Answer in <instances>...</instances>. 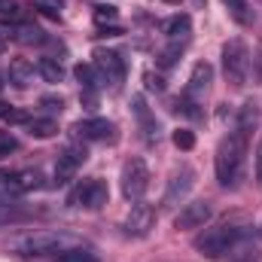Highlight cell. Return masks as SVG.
Here are the masks:
<instances>
[{"instance_id":"1","label":"cell","mask_w":262,"mask_h":262,"mask_svg":"<svg viewBox=\"0 0 262 262\" xmlns=\"http://www.w3.org/2000/svg\"><path fill=\"white\" fill-rule=\"evenodd\" d=\"M247 232H250V223H247L244 216H226V220H220L216 226H210V229H204V232L198 235L195 250L201 256H207V259H220V256H226Z\"/></svg>"},{"instance_id":"2","label":"cell","mask_w":262,"mask_h":262,"mask_svg":"<svg viewBox=\"0 0 262 262\" xmlns=\"http://www.w3.org/2000/svg\"><path fill=\"white\" fill-rule=\"evenodd\" d=\"M244 156H247V137L232 131L229 137L220 140L216 146V180L223 186H238L244 174Z\"/></svg>"},{"instance_id":"3","label":"cell","mask_w":262,"mask_h":262,"mask_svg":"<svg viewBox=\"0 0 262 262\" xmlns=\"http://www.w3.org/2000/svg\"><path fill=\"white\" fill-rule=\"evenodd\" d=\"M223 73H226V82L232 89H244L247 85V76H250V49L241 37L229 40L223 46Z\"/></svg>"},{"instance_id":"4","label":"cell","mask_w":262,"mask_h":262,"mask_svg":"<svg viewBox=\"0 0 262 262\" xmlns=\"http://www.w3.org/2000/svg\"><path fill=\"white\" fill-rule=\"evenodd\" d=\"M107 198H110L107 183H104L101 177H89V180H79V183L70 189L67 204H70V207H89V210H98V207L107 204Z\"/></svg>"},{"instance_id":"5","label":"cell","mask_w":262,"mask_h":262,"mask_svg":"<svg viewBox=\"0 0 262 262\" xmlns=\"http://www.w3.org/2000/svg\"><path fill=\"white\" fill-rule=\"evenodd\" d=\"M119 186H122V195L128 201H140L143 192L149 189V168L143 159H128L122 165V174H119Z\"/></svg>"},{"instance_id":"6","label":"cell","mask_w":262,"mask_h":262,"mask_svg":"<svg viewBox=\"0 0 262 262\" xmlns=\"http://www.w3.org/2000/svg\"><path fill=\"white\" fill-rule=\"evenodd\" d=\"M85 159H89V149L76 140V143H70L64 152L58 156V162H55V186H64L70 183L73 177H76V171L85 165Z\"/></svg>"},{"instance_id":"7","label":"cell","mask_w":262,"mask_h":262,"mask_svg":"<svg viewBox=\"0 0 262 262\" xmlns=\"http://www.w3.org/2000/svg\"><path fill=\"white\" fill-rule=\"evenodd\" d=\"M192 186H195V171H192V168L174 171V177L168 180V189H165V195H162V207H177L183 198L192 192Z\"/></svg>"},{"instance_id":"8","label":"cell","mask_w":262,"mask_h":262,"mask_svg":"<svg viewBox=\"0 0 262 262\" xmlns=\"http://www.w3.org/2000/svg\"><path fill=\"white\" fill-rule=\"evenodd\" d=\"M210 201H189L183 204V210L174 216V229L177 232H189V229H204V223L210 220Z\"/></svg>"},{"instance_id":"9","label":"cell","mask_w":262,"mask_h":262,"mask_svg":"<svg viewBox=\"0 0 262 262\" xmlns=\"http://www.w3.org/2000/svg\"><path fill=\"white\" fill-rule=\"evenodd\" d=\"M152 226H156V207L137 201V204L131 207V213L125 216V232L134 235V238H146V235L152 232Z\"/></svg>"},{"instance_id":"10","label":"cell","mask_w":262,"mask_h":262,"mask_svg":"<svg viewBox=\"0 0 262 262\" xmlns=\"http://www.w3.org/2000/svg\"><path fill=\"white\" fill-rule=\"evenodd\" d=\"M95 67L101 70V76H104L110 85H119L122 76H125V61H122L119 52H113V49H95Z\"/></svg>"},{"instance_id":"11","label":"cell","mask_w":262,"mask_h":262,"mask_svg":"<svg viewBox=\"0 0 262 262\" xmlns=\"http://www.w3.org/2000/svg\"><path fill=\"white\" fill-rule=\"evenodd\" d=\"M73 137L76 140H107V137H113V122L110 119H82V122H76L73 125Z\"/></svg>"},{"instance_id":"12","label":"cell","mask_w":262,"mask_h":262,"mask_svg":"<svg viewBox=\"0 0 262 262\" xmlns=\"http://www.w3.org/2000/svg\"><path fill=\"white\" fill-rule=\"evenodd\" d=\"M61 247V235H31L25 241H18V253L34 256V253H49Z\"/></svg>"},{"instance_id":"13","label":"cell","mask_w":262,"mask_h":262,"mask_svg":"<svg viewBox=\"0 0 262 262\" xmlns=\"http://www.w3.org/2000/svg\"><path fill=\"white\" fill-rule=\"evenodd\" d=\"M210 82H213V67L207 64V61H198L192 67V73H189V85H186V95L189 98H195V95H204L207 89H210Z\"/></svg>"},{"instance_id":"14","label":"cell","mask_w":262,"mask_h":262,"mask_svg":"<svg viewBox=\"0 0 262 262\" xmlns=\"http://www.w3.org/2000/svg\"><path fill=\"white\" fill-rule=\"evenodd\" d=\"M256 122H259L256 104H253V101H244V104H241V110H238V125H235V131H238L241 137H247V140H250V131H256Z\"/></svg>"},{"instance_id":"15","label":"cell","mask_w":262,"mask_h":262,"mask_svg":"<svg viewBox=\"0 0 262 262\" xmlns=\"http://www.w3.org/2000/svg\"><path fill=\"white\" fill-rule=\"evenodd\" d=\"M189 28H192V18H189L186 12H177V15H171V18H165V21H162V31H165L171 40L186 37V34H189Z\"/></svg>"},{"instance_id":"16","label":"cell","mask_w":262,"mask_h":262,"mask_svg":"<svg viewBox=\"0 0 262 262\" xmlns=\"http://www.w3.org/2000/svg\"><path fill=\"white\" fill-rule=\"evenodd\" d=\"M9 79L15 82V85H31L34 82V64L28 61V58H15L12 64H9Z\"/></svg>"},{"instance_id":"17","label":"cell","mask_w":262,"mask_h":262,"mask_svg":"<svg viewBox=\"0 0 262 262\" xmlns=\"http://www.w3.org/2000/svg\"><path fill=\"white\" fill-rule=\"evenodd\" d=\"M37 73L46 82H61L64 79V67H61V61H55V58H40L37 61Z\"/></svg>"},{"instance_id":"18","label":"cell","mask_w":262,"mask_h":262,"mask_svg":"<svg viewBox=\"0 0 262 262\" xmlns=\"http://www.w3.org/2000/svg\"><path fill=\"white\" fill-rule=\"evenodd\" d=\"M131 107H134V113H137V119H140V125L146 128V137L152 140V134L159 137V125H152V116H149V110H146V101L137 95L134 101H131Z\"/></svg>"},{"instance_id":"19","label":"cell","mask_w":262,"mask_h":262,"mask_svg":"<svg viewBox=\"0 0 262 262\" xmlns=\"http://www.w3.org/2000/svg\"><path fill=\"white\" fill-rule=\"evenodd\" d=\"M28 131H31V137L46 140V137L58 134V122H55V119H31V122H28Z\"/></svg>"},{"instance_id":"20","label":"cell","mask_w":262,"mask_h":262,"mask_svg":"<svg viewBox=\"0 0 262 262\" xmlns=\"http://www.w3.org/2000/svg\"><path fill=\"white\" fill-rule=\"evenodd\" d=\"M180 55H183V46H180V43L174 40L171 46H165V49L159 52V67H162V70H168V67H174L177 61H180Z\"/></svg>"},{"instance_id":"21","label":"cell","mask_w":262,"mask_h":262,"mask_svg":"<svg viewBox=\"0 0 262 262\" xmlns=\"http://www.w3.org/2000/svg\"><path fill=\"white\" fill-rule=\"evenodd\" d=\"M73 76L82 82V89H98V70H95V64H76L73 67Z\"/></svg>"},{"instance_id":"22","label":"cell","mask_w":262,"mask_h":262,"mask_svg":"<svg viewBox=\"0 0 262 262\" xmlns=\"http://www.w3.org/2000/svg\"><path fill=\"white\" fill-rule=\"evenodd\" d=\"M58 262H98V256L92 253V250H85V247H73V250H64Z\"/></svg>"},{"instance_id":"23","label":"cell","mask_w":262,"mask_h":262,"mask_svg":"<svg viewBox=\"0 0 262 262\" xmlns=\"http://www.w3.org/2000/svg\"><path fill=\"white\" fill-rule=\"evenodd\" d=\"M31 3H34V9L46 12L49 18H61V9H64V3H61V0H31Z\"/></svg>"},{"instance_id":"24","label":"cell","mask_w":262,"mask_h":262,"mask_svg":"<svg viewBox=\"0 0 262 262\" xmlns=\"http://www.w3.org/2000/svg\"><path fill=\"white\" fill-rule=\"evenodd\" d=\"M226 6H229V12L235 15V21H241V25H250V12H247V3L244 0H223Z\"/></svg>"},{"instance_id":"25","label":"cell","mask_w":262,"mask_h":262,"mask_svg":"<svg viewBox=\"0 0 262 262\" xmlns=\"http://www.w3.org/2000/svg\"><path fill=\"white\" fill-rule=\"evenodd\" d=\"M171 140H174L177 149H192V146H195V134H192L189 128H177L174 134H171Z\"/></svg>"},{"instance_id":"26","label":"cell","mask_w":262,"mask_h":262,"mask_svg":"<svg viewBox=\"0 0 262 262\" xmlns=\"http://www.w3.org/2000/svg\"><path fill=\"white\" fill-rule=\"evenodd\" d=\"M116 18H119V9L116 6H110V3L107 6H95V21L98 25H113Z\"/></svg>"},{"instance_id":"27","label":"cell","mask_w":262,"mask_h":262,"mask_svg":"<svg viewBox=\"0 0 262 262\" xmlns=\"http://www.w3.org/2000/svg\"><path fill=\"white\" fill-rule=\"evenodd\" d=\"M15 40H21V43H40V40H43V31L34 28V25H21V28L15 31Z\"/></svg>"},{"instance_id":"28","label":"cell","mask_w":262,"mask_h":262,"mask_svg":"<svg viewBox=\"0 0 262 262\" xmlns=\"http://www.w3.org/2000/svg\"><path fill=\"white\" fill-rule=\"evenodd\" d=\"M143 85H146V92H165V76L146 70V73H143Z\"/></svg>"},{"instance_id":"29","label":"cell","mask_w":262,"mask_h":262,"mask_svg":"<svg viewBox=\"0 0 262 262\" xmlns=\"http://www.w3.org/2000/svg\"><path fill=\"white\" fill-rule=\"evenodd\" d=\"M12 149H18V140L9 131H0V156H9Z\"/></svg>"},{"instance_id":"30","label":"cell","mask_w":262,"mask_h":262,"mask_svg":"<svg viewBox=\"0 0 262 262\" xmlns=\"http://www.w3.org/2000/svg\"><path fill=\"white\" fill-rule=\"evenodd\" d=\"M9 125H28L31 122V116H28V110H9L6 116H3Z\"/></svg>"},{"instance_id":"31","label":"cell","mask_w":262,"mask_h":262,"mask_svg":"<svg viewBox=\"0 0 262 262\" xmlns=\"http://www.w3.org/2000/svg\"><path fill=\"white\" fill-rule=\"evenodd\" d=\"M40 107H46L49 113H55V110L61 113V107H64V101H61V95H58V98H55V95H46V98H40Z\"/></svg>"},{"instance_id":"32","label":"cell","mask_w":262,"mask_h":262,"mask_svg":"<svg viewBox=\"0 0 262 262\" xmlns=\"http://www.w3.org/2000/svg\"><path fill=\"white\" fill-rule=\"evenodd\" d=\"M0 15H6V18H18L21 9H18V3H12V0H0Z\"/></svg>"},{"instance_id":"33","label":"cell","mask_w":262,"mask_h":262,"mask_svg":"<svg viewBox=\"0 0 262 262\" xmlns=\"http://www.w3.org/2000/svg\"><path fill=\"white\" fill-rule=\"evenodd\" d=\"M3 49H6V40H3V37H0V52H3Z\"/></svg>"},{"instance_id":"34","label":"cell","mask_w":262,"mask_h":262,"mask_svg":"<svg viewBox=\"0 0 262 262\" xmlns=\"http://www.w3.org/2000/svg\"><path fill=\"white\" fill-rule=\"evenodd\" d=\"M192 3H195V6H204V3H207V0H192Z\"/></svg>"},{"instance_id":"35","label":"cell","mask_w":262,"mask_h":262,"mask_svg":"<svg viewBox=\"0 0 262 262\" xmlns=\"http://www.w3.org/2000/svg\"><path fill=\"white\" fill-rule=\"evenodd\" d=\"M259 180H262V156H259Z\"/></svg>"},{"instance_id":"36","label":"cell","mask_w":262,"mask_h":262,"mask_svg":"<svg viewBox=\"0 0 262 262\" xmlns=\"http://www.w3.org/2000/svg\"><path fill=\"white\" fill-rule=\"evenodd\" d=\"M0 180H9V177H6V174H0Z\"/></svg>"},{"instance_id":"37","label":"cell","mask_w":262,"mask_h":262,"mask_svg":"<svg viewBox=\"0 0 262 262\" xmlns=\"http://www.w3.org/2000/svg\"><path fill=\"white\" fill-rule=\"evenodd\" d=\"M168 3H180V0H168Z\"/></svg>"},{"instance_id":"38","label":"cell","mask_w":262,"mask_h":262,"mask_svg":"<svg viewBox=\"0 0 262 262\" xmlns=\"http://www.w3.org/2000/svg\"><path fill=\"white\" fill-rule=\"evenodd\" d=\"M0 92H3V79H0Z\"/></svg>"},{"instance_id":"39","label":"cell","mask_w":262,"mask_h":262,"mask_svg":"<svg viewBox=\"0 0 262 262\" xmlns=\"http://www.w3.org/2000/svg\"><path fill=\"white\" fill-rule=\"evenodd\" d=\"M0 159H3V156H0Z\"/></svg>"}]
</instances>
